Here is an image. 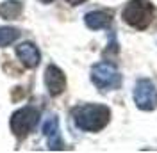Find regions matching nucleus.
<instances>
[{
    "instance_id": "1",
    "label": "nucleus",
    "mask_w": 157,
    "mask_h": 153,
    "mask_svg": "<svg viewBox=\"0 0 157 153\" xmlns=\"http://www.w3.org/2000/svg\"><path fill=\"white\" fill-rule=\"evenodd\" d=\"M73 121L80 130L84 132H98L102 130L111 119V110L105 105L97 103H86L73 109Z\"/></svg>"
},
{
    "instance_id": "2",
    "label": "nucleus",
    "mask_w": 157,
    "mask_h": 153,
    "mask_svg": "<svg viewBox=\"0 0 157 153\" xmlns=\"http://www.w3.org/2000/svg\"><path fill=\"white\" fill-rule=\"evenodd\" d=\"M154 18V6L148 0H130L123 9V20L134 29H145Z\"/></svg>"
},
{
    "instance_id": "3",
    "label": "nucleus",
    "mask_w": 157,
    "mask_h": 153,
    "mask_svg": "<svg viewBox=\"0 0 157 153\" xmlns=\"http://www.w3.org/2000/svg\"><path fill=\"white\" fill-rule=\"evenodd\" d=\"M38 121H39V110L36 107H30V105L21 107L11 116V121H9L11 132L16 137H25L38 125Z\"/></svg>"
},
{
    "instance_id": "4",
    "label": "nucleus",
    "mask_w": 157,
    "mask_h": 153,
    "mask_svg": "<svg viewBox=\"0 0 157 153\" xmlns=\"http://www.w3.org/2000/svg\"><path fill=\"white\" fill-rule=\"evenodd\" d=\"M91 80L100 91H109V89H116L120 86L121 76H120L114 64L98 62V64L91 68Z\"/></svg>"
},
{
    "instance_id": "5",
    "label": "nucleus",
    "mask_w": 157,
    "mask_h": 153,
    "mask_svg": "<svg viewBox=\"0 0 157 153\" xmlns=\"http://www.w3.org/2000/svg\"><path fill=\"white\" fill-rule=\"evenodd\" d=\"M134 103L141 110H154L157 107V89L152 80L141 78L134 87Z\"/></svg>"
},
{
    "instance_id": "6",
    "label": "nucleus",
    "mask_w": 157,
    "mask_h": 153,
    "mask_svg": "<svg viewBox=\"0 0 157 153\" xmlns=\"http://www.w3.org/2000/svg\"><path fill=\"white\" fill-rule=\"evenodd\" d=\"M45 86L48 89L50 96H59L66 89V76L57 66L50 64L45 71Z\"/></svg>"
},
{
    "instance_id": "7",
    "label": "nucleus",
    "mask_w": 157,
    "mask_h": 153,
    "mask_svg": "<svg viewBox=\"0 0 157 153\" xmlns=\"http://www.w3.org/2000/svg\"><path fill=\"white\" fill-rule=\"evenodd\" d=\"M41 128H43V134L48 141L50 150H63L64 148V143L61 139V132H59V121L56 116H48Z\"/></svg>"
},
{
    "instance_id": "8",
    "label": "nucleus",
    "mask_w": 157,
    "mask_h": 153,
    "mask_svg": "<svg viewBox=\"0 0 157 153\" xmlns=\"http://www.w3.org/2000/svg\"><path fill=\"white\" fill-rule=\"evenodd\" d=\"M16 55L18 59L25 64V68H36L39 64V50L32 43H21L16 47Z\"/></svg>"
},
{
    "instance_id": "9",
    "label": "nucleus",
    "mask_w": 157,
    "mask_h": 153,
    "mask_svg": "<svg viewBox=\"0 0 157 153\" xmlns=\"http://www.w3.org/2000/svg\"><path fill=\"white\" fill-rule=\"evenodd\" d=\"M84 21L89 29L98 30V29H105L111 25V14L105 11H91L84 16Z\"/></svg>"
},
{
    "instance_id": "10",
    "label": "nucleus",
    "mask_w": 157,
    "mask_h": 153,
    "mask_svg": "<svg viewBox=\"0 0 157 153\" xmlns=\"http://www.w3.org/2000/svg\"><path fill=\"white\" fill-rule=\"evenodd\" d=\"M23 11V4L20 0H6L0 4V18L16 20Z\"/></svg>"
},
{
    "instance_id": "11",
    "label": "nucleus",
    "mask_w": 157,
    "mask_h": 153,
    "mask_svg": "<svg viewBox=\"0 0 157 153\" xmlns=\"http://www.w3.org/2000/svg\"><path fill=\"white\" fill-rule=\"evenodd\" d=\"M20 38V30L13 27H0V47H7Z\"/></svg>"
},
{
    "instance_id": "12",
    "label": "nucleus",
    "mask_w": 157,
    "mask_h": 153,
    "mask_svg": "<svg viewBox=\"0 0 157 153\" xmlns=\"http://www.w3.org/2000/svg\"><path fill=\"white\" fill-rule=\"evenodd\" d=\"M68 4H71V6H78V4H82V2H86V0H66Z\"/></svg>"
},
{
    "instance_id": "13",
    "label": "nucleus",
    "mask_w": 157,
    "mask_h": 153,
    "mask_svg": "<svg viewBox=\"0 0 157 153\" xmlns=\"http://www.w3.org/2000/svg\"><path fill=\"white\" fill-rule=\"evenodd\" d=\"M43 4H50V2H54V0H41Z\"/></svg>"
}]
</instances>
